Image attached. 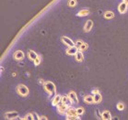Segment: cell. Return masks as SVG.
<instances>
[{"label":"cell","mask_w":128,"mask_h":120,"mask_svg":"<svg viewBox=\"0 0 128 120\" xmlns=\"http://www.w3.org/2000/svg\"><path fill=\"white\" fill-rule=\"evenodd\" d=\"M101 119L103 120H111L112 119V115L109 111H103L101 114Z\"/></svg>","instance_id":"obj_12"},{"label":"cell","mask_w":128,"mask_h":120,"mask_svg":"<svg viewBox=\"0 0 128 120\" xmlns=\"http://www.w3.org/2000/svg\"><path fill=\"white\" fill-rule=\"evenodd\" d=\"M38 56L39 55L35 51H33V50H29V52H28V57H29V59L30 61H34Z\"/></svg>","instance_id":"obj_14"},{"label":"cell","mask_w":128,"mask_h":120,"mask_svg":"<svg viewBox=\"0 0 128 120\" xmlns=\"http://www.w3.org/2000/svg\"><path fill=\"white\" fill-rule=\"evenodd\" d=\"M44 89H45L46 92L49 93V95H51L52 97H54V96H55L56 88H55V85H54V83H52V82H45V83H44Z\"/></svg>","instance_id":"obj_1"},{"label":"cell","mask_w":128,"mask_h":120,"mask_svg":"<svg viewBox=\"0 0 128 120\" xmlns=\"http://www.w3.org/2000/svg\"><path fill=\"white\" fill-rule=\"evenodd\" d=\"M17 92L21 96H27L29 95V88L24 84H20L17 87Z\"/></svg>","instance_id":"obj_2"},{"label":"cell","mask_w":128,"mask_h":120,"mask_svg":"<svg viewBox=\"0 0 128 120\" xmlns=\"http://www.w3.org/2000/svg\"><path fill=\"white\" fill-rule=\"evenodd\" d=\"M33 62H34V64H35L36 66H38V65H39V64L41 63V57H40V56H38L37 58L35 59V60H34Z\"/></svg>","instance_id":"obj_26"},{"label":"cell","mask_w":128,"mask_h":120,"mask_svg":"<svg viewBox=\"0 0 128 120\" xmlns=\"http://www.w3.org/2000/svg\"><path fill=\"white\" fill-rule=\"evenodd\" d=\"M62 103L65 104H67V105H70L72 101L70 100L69 96L68 95H63L62 96Z\"/></svg>","instance_id":"obj_16"},{"label":"cell","mask_w":128,"mask_h":120,"mask_svg":"<svg viewBox=\"0 0 128 120\" xmlns=\"http://www.w3.org/2000/svg\"><path fill=\"white\" fill-rule=\"evenodd\" d=\"M79 49L76 47V46H73V47H68V49L66 50V53L68 55H76V53L79 51Z\"/></svg>","instance_id":"obj_10"},{"label":"cell","mask_w":128,"mask_h":120,"mask_svg":"<svg viewBox=\"0 0 128 120\" xmlns=\"http://www.w3.org/2000/svg\"><path fill=\"white\" fill-rule=\"evenodd\" d=\"M104 17L105 18H108V19H111V18H113L114 17V14L112 11H106L104 13Z\"/></svg>","instance_id":"obj_20"},{"label":"cell","mask_w":128,"mask_h":120,"mask_svg":"<svg viewBox=\"0 0 128 120\" xmlns=\"http://www.w3.org/2000/svg\"><path fill=\"white\" fill-rule=\"evenodd\" d=\"M88 48H89V45H88L87 43H85V42H84L82 45H81V47L79 48V50L83 51V50H87Z\"/></svg>","instance_id":"obj_22"},{"label":"cell","mask_w":128,"mask_h":120,"mask_svg":"<svg viewBox=\"0 0 128 120\" xmlns=\"http://www.w3.org/2000/svg\"><path fill=\"white\" fill-rule=\"evenodd\" d=\"M68 96H69L70 100L72 101V103L79 104V98H78V96H77V94H76L75 92L71 91L70 93L68 94Z\"/></svg>","instance_id":"obj_9"},{"label":"cell","mask_w":128,"mask_h":120,"mask_svg":"<svg viewBox=\"0 0 128 120\" xmlns=\"http://www.w3.org/2000/svg\"><path fill=\"white\" fill-rule=\"evenodd\" d=\"M22 119H24V120H32L33 119V116H32V114H28V115H26V116L22 118Z\"/></svg>","instance_id":"obj_23"},{"label":"cell","mask_w":128,"mask_h":120,"mask_svg":"<svg viewBox=\"0 0 128 120\" xmlns=\"http://www.w3.org/2000/svg\"><path fill=\"white\" fill-rule=\"evenodd\" d=\"M84 102L86 104H93L94 103V98H93V96H91V95H86L85 97H84Z\"/></svg>","instance_id":"obj_18"},{"label":"cell","mask_w":128,"mask_h":120,"mask_svg":"<svg viewBox=\"0 0 128 120\" xmlns=\"http://www.w3.org/2000/svg\"><path fill=\"white\" fill-rule=\"evenodd\" d=\"M68 107H69V105H67V104H65L61 103L60 104H58L57 105V111H58L59 114L64 115V114H66V113Z\"/></svg>","instance_id":"obj_4"},{"label":"cell","mask_w":128,"mask_h":120,"mask_svg":"<svg viewBox=\"0 0 128 120\" xmlns=\"http://www.w3.org/2000/svg\"><path fill=\"white\" fill-rule=\"evenodd\" d=\"M124 2H125V3L128 5V0H124Z\"/></svg>","instance_id":"obj_32"},{"label":"cell","mask_w":128,"mask_h":120,"mask_svg":"<svg viewBox=\"0 0 128 120\" xmlns=\"http://www.w3.org/2000/svg\"><path fill=\"white\" fill-rule=\"evenodd\" d=\"M75 57H76V61L79 62H83V60H84V56H83V53L81 50H79V51L76 53Z\"/></svg>","instance_id":"obj_13"},{"label":"cell","mask_w":128,"mask_h":120,"mask_svg":"<svg viewBox=\"0 0 128 120\" xmlns=\"http://www.w3.org/2000/svg\"><path fill=\"white\" fill-rule=\"evenodd\" d=\"M66 116H78V114H77V109H75V108H72V107H68L67 109V111L66 113Z\"/></svg>","instance_id":"obj_15"},{"label":"cell","mask_w":128,"mask_h":120,"mask_svg":"<svg viewBox=\"0 0 128 120\" xmlns=\"http://www.w3.org/2000/svg\"><path fill=\"white\" fill-rule=\"evenodd\" d=\"M79 119V116H66V120H76Z\"/></svg>","instance_id":"obj_24"},{"label":"cell","mask_w":128,"mask_h":120,"mask_svg":"<svg viewBox=\"0 0 128 120\" xmlns=\"http://www.w3.org/2000/svg\"><path fill=\"white\" fill-rule=\"evenodd\" d=\"M92 27H93V21L89 19V20H88L87 22H86V24L84 26V30H85L86 32H89V30H91Z\"/></svg>","instance_id":"obj_11"},{"label":"cell","mask_w":128,"mask_h":120,"mask_svg":"<svg viewBox=\"0 0 128 120\" xmlns=\"http://www.w3.org/2000/svg\"><path fill=\"white\" fill-rule=\"evenodd\" d=\"M93 98H94V103L95 104L100 103V102H101V99H102L101 95H100L99 93H97L95 95H93Z\"/></svg>","instance_id":"obj_17"},{"label":"cell","mask_w":128,"mask_h":120,"mask_svg":"<svg viewBox=\"0 0 128 120\" xmlns=\"http://www.w3.org/2000/svg\"><path fill=\"white\" fill-rule=\"evenodd\" d=\"M40 119H45V120H47L48 118H47L46 116H41V117H40Z\"/></svg>","instance_id":"obj_31"},{"label":"cell","mask_w":128,"mask_h":120,"mask_svg":"<svg viewBox=\"0 0 128 120\" xmlns=\"http://www.w3.org/2000/svg\"><path fill=\"white\" fill-rule=\"evenodd\" d=\"M92 93H93V95H95V94H97V93H99V90H98V89H95V90H93Z\"/></svg>","instance_id":"obj_30"},{"label":"cell","mask_w":128,"mask_h":120,"mask_svg":"<svg viewBox=\"0 0 128 120\" xmlns=\"http://www.w3.org/2000/svg\"><path fill=\"white\" fill-rule=\"evenodd\" d=\"M24 52L21 50H17L15 53L13 54V58L17 60V61H21L22 59L24 58Z\"/></svg>","instance_id":"obj_7"},{"label":"cell","mask_w":128,"mask_h":120,"mask_svg":"<svg viewBox=\"0 0 128 120\" xmlns=\"http://www.w3.org/2000/svg\"><path fill=\"white\" fill-rule=\"evenodd\" d=\"M5 117L7 119H19V113L16 111H10L5 114Z\"/></svg>","instance_id":"obj_3"},{"label":"cell","mask_w":128,"mask_h":120,"mask_svg":"<svg viewBox=\"0 0 128 120\" xmlns=\"http://www.w3.org/2000/svg\"><path fill=\"white\" fill-rule=\"evenodd\" d=\"M62 103V96L60 95H55L54 97H53V101H52V104L54 106H57L58 104Z\"/></svg>","instance_id":"obj_6"},{"label":"cell","mask_w":128,"mask_h":120,"mask_svg":"<svg viewBox=\"0 0 128 120\" xmlns=\"http://www.w3.org/2000/svg\"><path fill=\"white\" fill-rule=\"evenodd\" d=\"M83 43H84V42H83L82 40H77V42L75 43V46H76V47L79 50V48L81 47V45H82Z\"/></svg>","instance_id":"obj_27"},{"label":"cell","mask_w":128,"mask_h":120,"mask_svg":"<svg viewBox=\"0 0 128 120\" xmlns=\"http://www.w3.org/2000/svg\"><path fill=\"white\" fill-rule=\"evenodd\" d=\"M117 108L119 110H124V104L123 103H118L117 104Z\"/></svg>","instance_id":"obj_28"},{"label":"cell","mask_w":128,"mask_h":120,"mask_svg":"<svg viewBox=\"0 0 128 120\" xmlns=\"http://www.w3.org/2000/svg\"><path fill=\"white\" fill-rule=\"evenodd\" d=\"M89 14V10H88V9H83L81 11H79L78 13V16L79 17H86Z\"/></svg>","instance_id":"obj_19"},{"label":"cell","mask_w":128,"mask_h":120,"mask_svg":"<svg viewBox=\"0 0 128 120\" xmlns=\"http://www.w3.org/2000/svg\"><path fill=\"white\" fill-rule=\"evenodd\" d=\"M33 116V119H40V117H39V116H38L36 113H31Z\"/></svg>","instance_id":"obj_29"},{"label":"cell","mask_w":128,"mask_h":120,"mask_svg":"<svg viewBox=\"0 0 128 120\" xmlns=\"http://www.w3.org/2000/svg\"><path fill=\"white\" fill-rule=\"evenodd\" d=\"M77 5V0H69L68 1V6L71 7V8H73Z\"/></svg>","instance_id":"obj_25"},{"label":"cell","mask_w":128,"mask_h":120,"mask_svg":"<svg viewBox=\"0 0 128 120\" xmlns=\"http://www.w3.org/2000/svg\"><path fill=\"white\" fill-rule=\"evenodd\" d=\"M61 40H62L63 43H64L65 45L67 46V47H73V46H75L74 41L71 40L70 38H67V37H66V36H63Z\"/></svg>","instance_id":"obj_5"},{"label":"cell","mask_w":128,"mask_h":120,"mask_svg":"<svg viewBox=\"0 0 128 120\" xmlns=\"http://www.w3.org/2000/svg\"><path fill=\"white\" fill-rule=\"evenodd\" d=\"M77 114H78V116H82L83 114H84V108L82 107H79L77 108Z\"/></svg>","instance_id":"obj_21"},{"label":"cell","mask_w":128,"mask_h":120,"mask_svg":"<svg viewBox=\"0 0 128 120\" xmlns=\"http://www.w3.org/2000/svg\"><path fill=\"white\" fill-rule=\"evenodd\" d=\"M127 6L128 5L125 3V2H122L120 5H119V7H118V11L119 13L121 14H124V13L127 11Z\"/></svg>","instance_id":"obj_8"}]
</instances>
